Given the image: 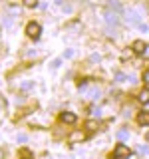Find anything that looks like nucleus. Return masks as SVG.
I'll list each match as a JSON object with an SVG mask.
<instances>
[{
	"mask_svg": "<svg viewBox=\"0 0 149 159\" xmlns=\"http://www.w3.org/2000/svg\"><path fill=\"white\" fill-rule=\"evenodd\" d=\"M129 155H131V149L125 143H117L113 147V159H129Z\"/></svg>",
	"mask_w": 149,
	"mask_h": 159,
	"instance_id": "nucleus-1",
	"label": "nucleus"
},
{
	"mask_svg": "<svg viewBox=\"0 0 149 159\" xmlns=\"http://www.w3.org/2000/svg\"><path fill=\"white\" fill-rule=\"evenodd\" d=\"M40 32H42V26H40L38 22H30L28 26H26V34H28L30 38H34V40L40 38Z\"/></svg>",
	"mask_w": 149,
	"mask_h": 159,
	"instance_id": "nucleus-2",
	"label": "nucleus"
},
{
	"mask_svg": "<svg viewBox=\"0 0 149 159\" xmlns=\"http://www.w3.org/2000/svg\"><path fill=\"white\" fill-rule=\"evenodd\" d=\"M60 119H62L64 123H68V125H74V123L78 121V117H76V113H72V111H64L62 116H60Z\"/></svg>",
	"mask_w": 149,
	"mask_h": 159,
	"instance_id": "nucleus-3",
	"label": "nucleus"
},
{
	"mask_svg": "<svg viewBox=\"0 0 149 159\" xmlns=\"http://www.w3.org/2000/svg\"><path fill=\"white\" fill-rule=\"evenodd\" d=\"M106 22L109 24V26H115V24L119 22L117 12H111V10H107V12H106Z\"/></svg>",
	"mask_w": 149,
	"mask_h": 159,
	"instance_id": "nucleus-4",
	"label": "nucleus"
},
{
	"mask_svg": "<svg viewBox=\"0 0 149 159\" xmlns=\"http://www.w3.org/2000/svg\"><path fill=\"white\" fill-rule=\"evenodd\" d=\"M145 46H147V44H143L141 40H135V42H133V52L139 54V56H143V52H145Z\"/></svg>",
	"mask_w": 149,
	"mask_h": 159,
	"instance_id": "nucleus-5",
	"label": "nucleus"
},
{
	"mask_svg": "<svg viewBox=\"0 0 149 159\" xmlns=\"http://www.w3.org/2000/svg\"><path fill=\"white\" fill-rule=\"evenodd\" d=\"M137 99H139L141 103H145V106H147V103H149V88L141 89V92H139V96H137Z\"/></svg>",
	"mask_w": 149,
	"mask_h": 159,
	"instance_id": "nucleus-6",
	"label": "nucleus"
},
{
	"mask_svg": "<svg viewBox=\"0 0 149 159\" xmlns=\"http://www.w3.org/2000/svg\"><path fill=\"white\" fill-rule=\"evenodd\" d=\"M137 121L141 123V125H149V111H139Z\"/></svg>",
	"mask_w": 149,
	"mask_h": 159,
	"instance_id": "nucleus-7",
	"label": "nucleus"
},
{
	"mask_svg": "<svg viewBox=\"0 0 149 159\" xmlns=\"http://www.w3.org/2000/svg\"><path fill=\"white\" fill-rule=\"evenodd\" d=\"M22 2H24L26 8H36L38 6V0H22Z\"/></svg>",
	"mask_w": 149,
	"mask_h": 159,
	"instance_id": "nucleus-8",
	"label": "nucleus"
},
{
	"mask_svg": "<svg viewBox=\"0 0 149 159\" xmlns=\"http://www.w3.org/2000/svg\"><path fill=\"white\" fill-rule=\"evenodd\" d=\"M60 66H62V58H56V60H52V64H50V68H52V70H58Z\"/></svg>",
	"mask_w": 149,
	"mask_h": 159,
	"instance_id": "nucleus-9",
	"label": "nucleus"
},
{
	"mask_svg": "<svg viewBox=\"0 0 149 159\" xmlns=\"http://www.w3.org/2000/svg\"><path fill=\"white\" fill-rule=\"evenodd\" d=\"M12 18H14V16H4V18H2V24H4L6 28H12Z\"/></svg>",
	"mask_w": 149,
	"mask_h": 159,
	"instance_id": "nucleus-10",
	"label": "nucleus"
},
{
	"mask_svg": "<svg viewBox=\"0 0 149 159\" xmlns=\"http://www.w3.org/2000/svg\"><path fill=\"white\" fill-rule=\"evenodd\" d=\"M20 157L22 159H32V153H30L28 149H20Z\"/></svg>",
	"mask_w": 149,
	"mask_h": 159,
	"instance_id": "nucleus-11",
	"label": "nucleus"
},
{
	"mask_svg": "<svg viewBox=\"0 0 149 159\" xmlns=\"http://www.w3.org/2000/svg\"><path fill=\"white\" fill-rule=\"evenodd\" d=\"M117 137L119 139H127L129 137V131H127V129H119V131H117Z\"/></svg>",
	"mask_w": 149,
	"mask_h": 159,
	"instance_id": "nucleus-12",
	"label": "nucleus"
},
{
	"mask_svg": "<svg viewBox=\"0 0 149 159\" xmlns=\"http://www.w3.org/2000/svg\"><path fill=\"white\" fill-rule=\"evenodd\" d=\"M72 141H78V139H86V135H84V133H79V131H76V133H72Z\"/></svg>",
	"mask_w": 149,
	"mask_h": 159,
	"instance_id": "nucleus-13",
	"label": "nucleus"
},
{
	"mask_svg": "<svg viewBox=\"0 0 149 159\" xmlns=\"http://www.w3.org/2000/svg\"><path fill=\"white\" fill-rule=\"evenodd\" d=\"M96 125H97V123H96V121H92V119H89V121L86 123V129H88V131H96Z\"/></svg>",
	"mask_w": 149,
	"mask_h": 159,
	"instance_id": "nucleus-14",
	"label": "nucleus"
},
{
	"mask_svg": "<svg viewBox=\"0 0 149 159\" xmlns=\"http://www.w3.org/2000/svg\"><path fill=\"white\" fill-rule=\"evenodd\" d=\"M115 80H117V82H125L127 76H125L123 72H115Z\"/></svg>",
	"mask_w": 149,
	"mask_h": 159,
	"instance_id": "nucleus-15",
	"label": "nucleus"
},
{
	"mask_svg": "<svg viewBox=\"0 0 149 159\" xmlns=\"http://www.w3.org/2000/svg\"><path fill=\"white\" fill-rule=\"evenodd\" d=\"M10 14H12V16H20V8L18 6H10Z\"/></svg>",
	"mask_w": 149,
	"mask_h": 159,
	"instance_id": "nucleus-16",
	"label": "nucleus"
},
{
	"mask_svg": "<svg viewBox=\"0 0 149 159\" xmlns=\"http://www.w3.org/2000/svg\"><path fill=\"white\" fill-rule=\"evenodd\" d=\"M16 139H18V141H20V143H24V141H26V139H28V137H26V135H24V133H18V135H16Z\"/></svg>",
	"mask_w": 149,
	"mask_h": 159,
	"instance_id": "nucleus-17",
	"label": "nucleus"
},
{
	"mask_svg": "<svg viewBox=\"0 0 149 159\" xmlns=\"http://www.w3.org/2000/svg\"><path fill=\"white\" fill-rule=\"evenodd\" d=\"M143 82L149 86V70H145V72H143Z\"/></svg>",
	"mask_w": 149,
	"mask_h": 159,
	"instance_id": "nucleus-18",
	"label": "nucleus"
},
{
	"mask_svg": "<svg viewBox=\"0 0 149 159\" xmlns=\"http://www.w3.org/2000/svg\"><path fill=\"white\" fill-rule=\"evenodd\" d=\"M89 60H92V62H99V60H102V56H99V54H93Z\"/></svg>",
	"mask_w": 149,
	"mask_h": 159,
	"instance_id": "nucleus-19",
	"label": "nucleus"
},
{
	"mask_svg": "<svg viewBox=\"0 0 149 159\" xmlns=\"http://www.w3.org/2000/svg\"><path fill=\"white\" fill-rule=\"evenodd\" d=\"M147 151H149L147 145H139V153H147Z\"/></svg>",
	"mask_w": 149,
	"mask_h": 159,
	"instance_id": "nucleus-20",
	"label": "nucleus"
},
{
	"mask_svg": "<svg viewBox=\"0 0 149 159\" xmlns=\"http://www.w3.org/2000/svg\"><path fill=\"white\" fill-rule=\"evenodd\" d=\"M143 58H145V60H149V44L145 46V52H143Z\"/></svg>",
	"mask_w": 149,
	"mask_h": 159,
	"instance_id": "nucleus-21",
	"label": "nucleus"
},
{
	"mask_svg": "<svg viewBox=\"0 0 149 159\" xmlns=\"http://www.w3.org/2000/svg\"><path fill=\"white\" fill-rule=\"evenodd\" d=\"M72 54H74L72 50H66V52H64V58H72Z\"/></svg>",
	"mask_w": 149,
	"mask_h": 159,
	"instance_id": "nucleus-22",
	"label": "nucleus"
},
{
	"mask_svg": "<svg viewBox=\"0 0 149 159\" xmlns=\"http://www.w3.org/2000/svg\"><path fill=\"white\" fill-rule=\"evenodd\" d=\"M145 141H147V143H149V131H147V133H145Z\"/></svg>",
	"mask_w": 149,
	"mask_h": 159,
	"instance_id": "nucleus-23",
	"label": "nucleus"
},
{
	"mask_svg": "<svg viewBox=\"0 0 149 159\" xmlns=\"http://www.w3.org/2000/svg\"><path fill=\"white\" fill-rule=\"evenodd\" d=\"M4 157V153H2V149H0V159H2Z\"/></svg>",
	"mask_w": 149,
	"mask_h": 159,
	"instance_id": "nucleus-24",
	"label": "nucleus"
},
{
	"mask_svg": "<svg viewBox=\"0 0 149 159\" xmlns=\"http://www.w3.org/2000/svg\"><path fill=\"white\" fill-rule=\"evenodd\" d=\"M42 159H52V157H42Z\"/></svg>",
	"mask_w": 149,
	"mask_h": 159,
	"instance_id": "nucleus-25",
	"label": "nucleus"
},
{
	"mask_svg": "<svg viewBox=\"0 0 149 159\" xmlns=\"http://www.w3.org/2000/svg\"><path fill=\"white\" fill-rule=\"evenodd\" d=\"M143 159H145V157H143Z\"/></svg>",
	"mask_w": 149,
	"mask_h": 159,
	"instance_id": "nucleus-26",
	"label": "nucleus"
}]
</instances>
